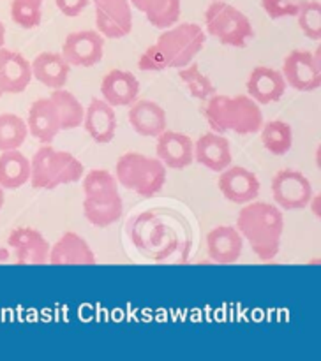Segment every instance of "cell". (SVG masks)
I'll return each instance as SVG.
<instances>
[{
	"label": "cell",
	"mask_w": 321,
	"mask_h": 361,
	"mask_svg": "<svg viewBox=\"0 0 321 361\" xmlns=\"http://www.w3.org/2000/svg\"><path fill=\"white\" fill-rule=\"evenodd\" d=\"M205 39L203 28L196 23H178L164 28L157 41L141 53L138 67L145 73L186 67L203 49Z\"/></svg>",
	"instance_id": "cell-1"
},
{
	"label": "cell",
	"mask_w": 321,
	"mask_h": 361,
	"mask_svg": "<svg viewBox=\"0 0 321 361\" xmlns=\"http://www.w3.org/2000/svg\"><path fill=\"white\" fill-rule=\"evenodd\" d=\"M236 229L246 238L254 256L261 261H272L281 250L284 217L277 207L267 201H250L242 207L236 217Z\"/></svg>",
	"instance_id": "cell-2"
},
{
	"label": "cell",
	"mask_w": 321,
	"mask_h": 361,
	"mask_svg": "<svg viewBox=\"0 0 321 361\" xmlns=\"http://www.w3.org/2000/svg\"><path fill=\"white\" fill-rule=\"evenodd\" d=\"M207 101L203 115L214 133L224 134L231 130L240 136L260 133L263 126V113L260 104L249 95L229 97L215 94Z\"/></svg>",
	"instance_id": "cell-3"
},
{
	"label": "cell",
	"mask_w": 321,
	"mask_h": 361,
	"mask_svg": "<svg viewBox=\"0 0 321 361\" xmlns=\"http://www.w3.org/2000/svg\"><path fill=\"white\" fill-rule=\"evenodd\" d=\"M83 164L80 159L63 150H56L44 143L30 161V180L34 189L52 190L83 178Z\"/></svg>",
	"instance_id": "cell-4"
},
{
	"label": "cell",
	"mask_w": 321,
	"mask_h": 361,
	"mask_svg": "<svg viewBox=\"0 0 321 361\" xmlns=\"http://www.w3.org/2000/svg\"><path fill=\"white\" fill-rule=\"evenodd\" d=\"M115 178L123 189L133 190L143 197H152L164 187L166 166L157 157L127 152L116 161Z\"/></svg>",
	"instance_id": "cell-5"
},
{
	"label": "cell",
	"mask_w": 321,
	"mask_h": 361,
	"mask_svg": "<svg viewBox=\"0 0 321 361\" xmlns=\"http://www.w3.org/2000/svg\"><path fill=\"white\" fill-rule=\"evenodd\" d=\"M205 28L208 35L221 44L231 48H246L254 37V28L249 18L231 4L212 0L205 11Z\"/></svg>",
	"instance_id": "cell-6"
},
{
	"label": "cell",
	"mask_w": 321,
	"mask_h": 361,
	"mask_svg": "<svg viewBox=\"0 0 321 361\" xmlns=\"http://www.w3.org/2000/svg\"><path fill=\"white\" fill-rule=\"evenodd\" d=\"M286 85L298 92H313L321 87L320 48L316 55L305 49H293L282 62L281 69Z\"/></svg>",
	"instance_id": "cell-7"
},
{
	"label": "cell",
	"mask_w": 321,
	"mask_h": 361,
	"mask_svg": "<svg viewBox=\"0 0 321 361\" xmlns=\"http://www.w3.org/2000/svg\"><path fill=\"white\" fill-rule=\"evenodd\" d=\"M272 196L277 207L284 210H302L310 203L313 185L305 175L295 169H281L270 183Z\"/></svg>",
	"instance_id": "cell-8"
},
{
	"label": "cell",
	"mask_w": 321,
	"mask_h": 361,
	"mask_svg": "<svg viewBox=\"0 0 321 361\" xmlns=\"http://www.w3.org/2000/svg\"><path fill=\"white\" fill-rule=\"evenodd\" d=\"M95 27L102 37L122 39L133 30V9L129 0H92Z\"/></svg>",
	"instance_id": "cell-9"
},
{
	"label": "cell",
	"mask_w": 321,
	"mask_h": 361,
	"mask_svg": "<svg viewBox=\"0 0 321 361\" xmlns=\"http://www.w3.org/2000/svg\"><path fill=\"white\" fill-rule=\"evenodd\" d=\"M104 55V37L97 30L71 32L62 46V56L69 66L94 67Z\"/></svg>",
	"instance_id": "cell-10"
},
{
	"label": "cell",
	"mask_w": 321,
	"mask_h": 361,
	"mask_svg": "<svg viewBox=\"0 0 321 361\" xmlns=\"http://www.w3.org/2000/svg\"><path fill=\"white\" fill-rule=\"evenodd\" d=\"M260 187L258 176L242 166H228L219 176V190L235 204H246L256 200L260 196Z\"/></svg>",
	"instance_id": "cell-11"
},
{
	"label": "cell",
	"mask_w": 321,
	"mask_h": 361,
	"mask_svg": "<svg viewBox=\"0 0 321 361\" xmlns=\"http://www.w3.org/2000/svg\"><path fill=\"white\" fill-rule=\"evenodd\" d=\"M155 154L166 168L186 169L194 162V143L187 134L166 129L157 136Z\"/></svg>",
	"instance_id": "cell-12"
},
{
	"label": "cell",
	"mask_w": 321,
	"mask_h": 361,
	"mask_svg": "<svg viewBox=\"0 0 321 361\" xmlns=\"http://www.w3.org/2000/svg\"><path fill=\"white\" fill-rule=\"evenodd\" d=\"M7 245L14 250L18 264L48 263L49 243L37 229L16 228L9 233Z\"/></svg>",
	"instance_id": "cell-13"
},
{
	"label": "cell",
	"mask_w": 321,
	"mask_h": 361,
	"mask_svg": "<svg viewBox=\"0 0 321 361\" xmlns=\"http://www.w3.org/2000/svg\"><path fill=\"white\" fill-rule=\"evenodd\" d=\"M194 161L215 173H221L231 166L233 154L228 137L214 130L201 134L194 143Z\"/></svg>",
	"instance_id": "cell-14"
},
{
	"label": "cell",
	"mask_w": 321,
	"mask_h": 361,
	"mask_svg": "<svg viewBox=\"0 0 321 361\" xmlns=\"http://www.w3.org/2000/svg\"><path fill=\"white\" fill-rule=\"evenodd\" d=\"M286 92V81L281 71L258 66L250 71L247 80V95L258 104H272L281 101Z\"/></svg>",
	"instance_id": "cell-15"
},
{
	"label": "cell",
	"mask_w": 321,
	"mask_h": 361,
	"mask_svg": "<svg viewBox=\"0 0 321 361\" xmlns=\"http://www.w3.org/2000/svg\"><path fill=\"white\" fill-rule=\"evenodd\" d=\"M30 81V62L14 49L0 48V88L4 94H21Z\"/></svg>",
	"instance_id": "cell-16"
},
{
	"label": "cell",
	"mask_w": 321,
	"mask_h": 361,
	"mask_svg": "<svg viewBox=\"0 0 321 361\" xmlns=\"http://www.w3.org/2000/svg\"><path fill=\"white\" fill-rule=\"evenodd\" d=\"M243 238L233 226H219L208 231L207 254L210 261L219 264H233L240 259Z\"/></svg>",
	"instance_id": "cell-17"
},
{
	"label": "cell",
	"mask_w": 321,
	"mask_h": 361,
	"mask_svg": "<svg viewBox=\"0 0 321 361\" xmlns=\"http://www.w3.org/2000/svg\"><path fill=\"white\" fill-rule=\"evenodd\" d=\"M88 136L99 145H106L116 134V115L104 99H92L85 108L83 123Z\"/></svg>",
	"instance_id": "cell-18"
},
{
	"label": "cell",
	"mask_w": 321,
	"mask_h": 361,
	"mask_svg": "<svg viewBox=\"0 0 321 361\" xmlns=\"http://www.w3.org/2000/svg\"><path fill=\"white\" fill-rule=\"evenodd\" d=\"M101 94L111 108L131 106L140 94V81L129 71L113 69L102 78Z\"/></svg>",
	"instance_id": "cell-19"
},
{
	"label": "cell",
	"mask_w": 321,
	"mask_h": 361,
	"mask_svg": "<svg viewBox=\"0 0 321 361\" xmlns=\"http://www.w3.org/2000/svg\"><path fill=\"white\" fill-rule=\"evenodd\" d=\"M127 120L134 133L143 137H157L168 126L164 108L148 99L134 101L127 113Z\"/></svg>",
	"instance_id": "cell-20"
},
{
	"label": "cell",
	"mask_w": 321,
	"mask_h": 361,
	"mask_svg": "<svg viewBox=\"0 0 321 361\" xmlns=\"http://www.w3.org/2000/svg\"><path fill=\"white\" fill-rule=\"evenodd\" d=\"M25 122H27L28 134H32L41 143H52L56 134L62 130L59 113L49 97H42L32 102L30 109H28V118Z\"/></svg>",
	"instance_id": "cell-21"
},
{
	"label": "cell",
	"mask_w": 321,
	"mask_h": 361,
	"mask_svg": "<svg viewBox=\"0 0 321 361\" xmlns=\"http://www.w3.org/2000/svg\"><path fill=\"white\" fill-rule=\"evenodd\" d=\"M49 264H95V254L87 240L67 231L49 247Z\"/></svg>",
	"instance_id": "cell-22"
},
{
	"label": "cell",
	"mask_w": 321,
	"mask_h": 361,
	"mask_svg": "<svg viewBox=\"0 0 321 361\" xmlns=\"http://www.w3.org/2000/svg\"><path fill=\"white\" fill-rule=\"evenodd\" d=\"M32 67V78L39 81L44 87L56 90V88H63V85L67 83V78H69L71 66L66 59L62 56V53H53V51H44L39 53L34 59V62L30 63Z\"/></svg>",
	"instance_id": "cell-23"
},
{
	"label": "cell",
	"mask_w": 321,
	"mask_h": 361,
	"mask_svg": "<svg viewBox=\"0 0 321 361\" xmlns=\"http://www.w3.org/2000/svg\"><path fill=\"white\" fill-rule=\"evenodd\" d=\"M83 194L85 203H113L122 200L119 194V182L115 175L106 169H92L83 178Z\"/></svg>",
	"instance_id": "cell-24"
},
{
	"label": "cell",
	"mask_w": 321,
	"mask_h": 361,
	"mask_svg": "<svg viewBox=\"0 0 321 361\" xmlns=\"http://www.w3.org/2000/svg\"><path fill=\"white\" fill-rule=\"evenodd\" d=\"M129 2L147 16L152 27L161 28V30L178 23L180 13H182L180 0H129Z\"/></svg>",
	"instance_id": "cell-25"
},
{
	"label": "cell",
	"mask_w": 321,
	"mask_h": 361,
	"mask_svg": "<svg viewBox=\"0 0 321 361\" xmlns=\"http://www.w3.org/2000/svg\"><path fill=\"white\" fill-rule=\"evenodd\" d=\"M30 180V161L20 150L0 154V187L4 190L20 189Z\"/></svg>",
	"instance_id": "cell-26"
},
{
	"label": "cell",
	"mask_w": 321,
	"mask_h": 361,
	"mask_svg": "<svg viewBox=\"0 0 321 361\" xmlns=\"http://www.w3.org/2000/svg\"><path fill=\"white\" fill-rule=\"evenodd\" d=\"M49 101L53 102L56 113H59L62 130L76 129V127H80L81 123H83L85 108L81 106V102L78 101L76 95L71 94L69 90L56 88V90H53L52 95H49Z\"/></svg>",
	"instance_id": "cell-27"
},
{
	"label": "cell",
	"mask_w": 321,
	"mask_h": 361,
	"mask_svg": "<svg viewBox=\"0 0 321 361\" xmlns=\"http://www.w3.org/2000/svg\"><path fill=\"white\" fill-rule=\"evenodd\" d=\"M260 137L263 147L272 155H286L293 147V129L288 122H282V120L263 122Z\"/></svg>",
	"instance_id": "cell-28"
},
{
	"label": "cell",
	"mask_w": 321,
	"mask_h": 361,
	"mask_svg": "<svg viewBox=\"0 0 321 361\" xmlns=\"http://www.w3.org/2000/svg\"><path fill=\"white\" fill-rule=\"evenodd\" d=\"M28 136L27 122L13 113L0 115V152L16 150Z\"/></svg>",
	"instance_id": "cell-29"
},
{
	"label": "cell",
	"mask_w": 321,
	"mask_h": 361,
	"mask_svg": "<svg viewBox=\"0 0 321 361\" xmlns=\"http://www.w3.org/2000/svg\"><path fill=\"white\" fill-rule=\"evenodd\" d=\"M180 80L183 81V85L187 87V90L190 92L194 99H200V101H207L212 95L217 94V88L212 83L210 78L200 69V66L194 62L187 63L186 67H180L178 69Z\"/></svg>",
	"instance_id": "cell-30"
},
{
	"label": "cell",
	"mask_w": 321,
	"mask_h": 361,
	"mask_svg": "<svg viewBox=\"0 0 321 361\" xmlns=\"http://www.w3.org/2000/svg\"><path fill=\"white\" fill-rule=\"evenodd\" d=\"M123 214V201H113V203H85L83 201V215L92 226L95 228H109L120 221Z\"/></svg>",
	"instance_id": "cell-31"
},
{
	"label": "cell",
	"mask_w": 321,
	"mask_h": 361,
	"mask_svg": "<svg viewBox=\"0 0 321 361\" xmlns=\"http://www.w3.org/2000/svg\"><path fill=\"white\" fill-rule=\"evenodd\" d=\"M296 21H298V28L305 37L313 39V41H320L321 39V4L317 0H303L298 2V9H296Z\"/></svg>",
	"instance_id": "cell-32"
},
{
	"label": "cell",
	"mask_w": 321,
	"mask_h": 361,
	"mask_svg": "<svg viewBox=\"0 0 321 361\" xmlns=\"http://www.w3.org/2000/svg\"><path fill=\"white\" fill-rule=\"evenodd\" d=\"M11 18H13L14 23L21 28H35L41 25L42 20V11L37 9V7H28L23 6V4L11 2Z\"/></svg>",
	"instance_id": "cell-33"
},
{
	"label": "cell",
	"mask_w": 321,
	"mask_h": 361,
	"mask_svg": "<svg viewBox=\"0 0 321 361\" xmlns=\"http://www.w3.org/2000/svg\"><path fill=\"white\" fill-rule=\"evenodd\" d=\"M261 7L270 20H281V18L295 16L298 2H293V0H261Z\"/></svg>",
	"instance_id": "cell-34"
},
{
	"label": "cell",
	"mask_w": 321,
	"mask_h": 361,
	"mask_svg": "<svg viewBox=\"0 0 321 361\" xmlns=\"http://www.w3.org/2000/svg\"><path fill=\"white\" fill-rule=\"evenodd\" d=\"M60 13L67 18H76L88 7L90 0H55Z\"/></svg>",
	"instance_id": "cell-35"
},
{
	"label": "cell",
	"mask_w": 321,
	"mask_h": 361,
	"mask_svg": "<svg viewBox=\"0 0 321 361\" xmlns=\"http://www.w3.org/2000/svg\"><path fill=\"white\" fill-rule=\"evenodd\" d=\"M14 2L23 4V6H28V7H37V9H41L42 2H44V0H14Z\"/></svg>",
	"instance_id": "cell-36"
},
{
	"label": "cell",
	"mask_w": 321,
	"mask_h": 361,
	"mask_svg": "<svg viewBox=\"0 0 321 361\" xmlns=\"http://www.w3.org/2000/svg\"><path fill=\"white\" fill-rule=\"evenodd\" d=\"M4 42H6V27L0 21V48H4Z\"/></svg>",
	"instance_id": "cell-37"
},
{
	"label": "cell",
	"mask_w": 321,
	"mask_h": 361,
	"mask_svg": "<svg viewBox=\"0 0 321 361\" xmlns=\"http://www.w3.org/2000/svg\"><path fill=\"white\" fill-rule=\"evenodd\" d=\"M310 201H313V204H314L313 212L317 215V217H320V208H317V204H320V196H316V200H313V197H310Z\"/></svg>",
	"instance_id": "cell-38"
},
{
	"label": "cell",
	"mask_w": 321,
	"mask_h": 361,
	"mask_svg": "<svg viewBox=\"0 0 321 361\" xmlns=\"http://www.w3.org/2000/svg\"><path fill=\"white\" fill-rule=\"evenodd\" d=\"M4 203H6V192H4V189L0 187V210H2Z\"/></svg>",
	"instance_id": "cell-39"
},
{
	"label": "cell",
	"mask_w": 321,
	"mask_h": 361,
	"mask_svg": "<svg viewBox=\"0 0 321 361\" xmlns=\"http://www.w3.org/2000/svg\"><path fill=\"white\" fill-rule=\"evenodd\" d=\"M2 95H4V92H2V88H0V97H2Z\"/></svg>",
	"instance_id": "cell-40"
}]
</instances>
